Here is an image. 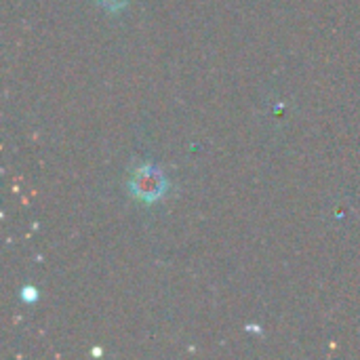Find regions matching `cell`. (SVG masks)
<instances>
[{
	"label": "cell",
	"instance_id": "cell-1",
	"mask_svg": "<svg viewBox=\"0 0 360 360\" xmlns=\"http://www.w3.org/2000/svg\"><path fill=\"white\" fill-rule=\"evenodd\" d=\"M133 190L141 200H156L158 196H162L165 177L160 175V171H156L152 167H143L135 173Z\"/></svg>",
	"mask_w": 360,
	"mask_h": 360
},
{
	"label": "cell",
	"instance_id": "cell-2",
	"mask_svg": "<svg viewBox=\"0 0 360 360\" xmlns=\"http://www.w3.org/2000/svg\"><path fill=\"white\" fill-rule=\"evenodd\" d=\"M105 8H110V11H116V8H122L124 4H127V0H99Z\"/></svg>",
	"mask_w": 360,
	"mask_h": 360
}]
</instances>
